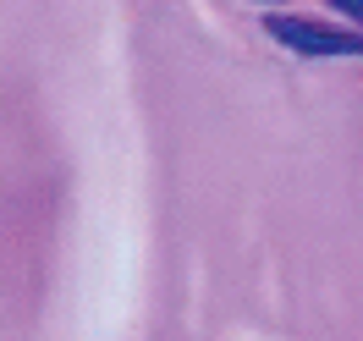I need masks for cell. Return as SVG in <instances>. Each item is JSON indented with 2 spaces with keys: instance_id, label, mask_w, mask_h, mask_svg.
<instances>
[{
  "instance_id": "2",
  "label": "cell",
  "mask_w": 363,
  "mask_h": 341,
  "mask_svg": "<svg viewBox=\"0 0 363 341\" xmlns=\"http://www.w3.org/2000/svg\"><path fill=\"white\" fill-rule=\"evenodd\" d=\"M330 6H336V11H347L352 23H363V0H330Z\"/></svg>"
},
{
  "instance_id": "1",
  "label": "cell",
  "mask_w": 363,
  "mask_h": 341,
  "mask_svg": "<svg viewBox=\"0 0 363 341\" xmlns=\"http://www.w3.org/2000/svg\"><path fill=\"white\" fill-rule=\"evenodd\" d=\"M270 39H281L297 55H363L358 33H341V28H325L314 17H270Z\"/></svg>"
}]
</instances>
